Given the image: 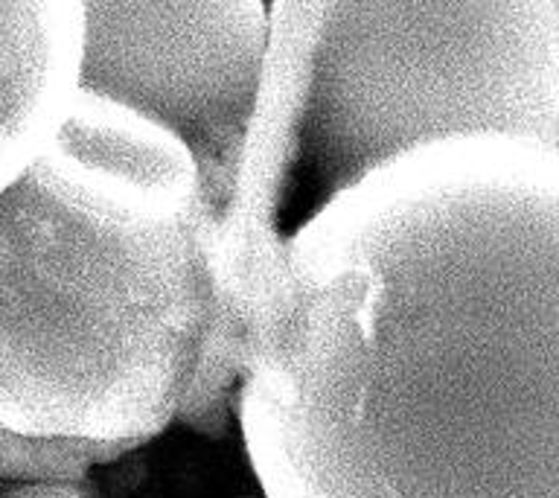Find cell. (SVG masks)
<instances>
[{"instance_id":"cell-1","label":"cell","mask_w":559,"mask_h":498,"mask_svg":"<svg viewBox=\"0 0 559 498\" xmlns=\"http://www.w3.org/2000/svg\"><path fill=\"white\" fill-rule=\"evenodd\" d=\"M239 318L265 498H559V149L463 134L393 157Z\"/></svg>"},{"instance_id":"cell-2","label":"cell","mask_w":559,"mask_h":498,"mask_svg":"<svg viewBox=\"0 0 559 498\" xmlns=\"http://www.w3.org/2000/svg\"><path fill=\"white\" fill-rule=\"evenodd\" d=\"M218 230L181 140L79 91L0 192V435L131 452L173 426L239 318Z\"/></svg>"},{"instance_id":"cell-3","label":"cell","mask_w":559,"mask_h":498,"mask_svg":"<svg viewBox=\"0 0 559 498\" xmlns=\"http://www.w3.org/2000/svg\"><path fill=\"white\" fill-rule=\"evenodd\" d=\"M242 169L218 230L242 312L341 192L411 149L510 134L559 149V0H274Z\"/></svg>"},{"instance_id":"cell-4","label":"cell","mask_w":559,"mask_h":498,"mask_svg":"<svg viewBox=\"0 0 559 498\" xmlns=\"http://www.w3.org/2000/svg\"><path fill=\"white\" fill-rule=\"evenodd\" d=\"M79 91L155 122L187 146L225 218L269 59L262 0H82Z\"/></svg>"},{"instance_id":"cell-5","label":"cell","mask_w":559,"mask_h":498,"mask_svg":"<svg viewBox=\"0 0 559 498\" xmlns=\"http://www.w3.org/2000/svg\"><path fill=\"white\" fill-rule=\"evenodd\" d=\"M82 0H0V192L68 120L82 76Z\"/></svg>"},{"instance_id":"cell-6","label":"cell","mask_w":559,"mask_h":498,"mask_svg":"<svg viewBox=\"0 0 559 498\" xmlns=\"http://www.w3.org/2000/svg\"><path fill=\"white\" fill-rule=\"evenodd\" d=\"M9 498H82L76 489H70V484H33L12 493Z\"/></svg>"}]
</instances>
